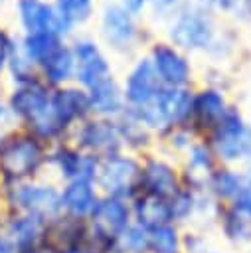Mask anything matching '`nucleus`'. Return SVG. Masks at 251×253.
Listing matches in <instances>:
<instances>
[{"label": "nucleus", "instance_id": "nucleus-43", "mask_svg": "<svg viewBox=\"0 0 251 253\" xmlns=\"http://www.w3.org/2000/svg\"><path fill=\"white\" fill-rule=\"evenodd\" d=\"M243 170H245V174H247V176H249V180H251V162H249V164H247Z\"/></svg>", "mask_w": 251, "mask_h": 253}, {"label": "nucleus", "instance_id": "nucleus-25", "mask_svg": "<svg viewBox=\"0 0 251 253\" xmlns=\"http://www.w3.org/2000/svg\"><path fill=\"white\" fill-rule=\"evenodd\" d=\"M117 121V126H119V132H121V140H123V146L126 152H144L152 140V132L138 121V117L134 115V111H130L128 107L115 119Z\"/></svg>", "mask_w": 251, "mask_h": 253}, {"label": "nucleus", "instance_id": "nucleus-15", "mask_svg": "<svg viewBox=\"0 0 251 253\" xmlns=\"http://www.w3.org/2000/svg\"><path fill=\"white\" fill-rule=\"evenodd\" d=\"M49 95L51 93L45 89V85L38 83L36 79L28 83H20V87L10 95V101H8L12 117L18 119L26 126L28 123L38 119L47 109Z\"/></svg>", "mask_w": 251, "mask_h": 253}, {"label": "nucleus", "instance_id": "nucleus-23", "mask_svg": "<svg viewBox=\"0 0 251 253\" xmlns=\"http://www.w3.org/2000/svg\"><path fill=\"white\" fill-rule=\"evenodd\" d=\"M130 210H132V221L140 223L148 231L158 225H164V223H174L172 211H170V202L166 198H158V196L140 192L130 202Z\"/></svg>", "mask_w": 251, "mask_h": 253}, {"label": "nucleus", "instance_id": "nucleus-30", "mask_svg": "<svg viewBox=\"0 0 251 253\" xmlns=\"http://www.w3.org/2000/svg\"><path fill=\"white\" fill-rule=\"evenodd\" d=\"M57 47H59V38L53 34H47V32H36L24 40V51L30 61L34 59V61L42 63Z\"/></svg>", "mask_w": 251, "mask_h": 253}, {"label": "nucleus", "instance_id": "nucleus-35", "mask_svg": "<svg viewBox=\"0 0 251 253\" xmlns=\"http://www.w3.org/2000/svg\"><path fill=\"white\" fill-rule=\"evenodd\" d=\"M204 4H209V6H215V8H221V10H243L241 8V0H200Z\"/></svg>", "mask_w": 251, "mask_h": 253}, {"label": "nucleus", "instance_id": "nucleus-1", "mask_svg": "<svg viewBox=\"0 0 251 253\" xmlns=\"http://www.w3.org/2000/svg\"><path fill=\"white\" fill-rule=\"evenodd\" d=\"M49 146L30 130L0 132V184H20L42 178Z\"/></svg>", "mask_w": 251, "mask_h": 253}, {"label": "nucleus", "instance_id": "nucleus-39", "mask_svg": "<svg viewBox=\"0 0 251 253\" xmlns=\"http://www.w3.org/2000/svg\"><path fill=\"white\" fill-rule=\"evenodd\" d=\"M154 4V8L158 10H170L174 4H178V0H150Z\"/></svg>", "mask_w": 251, "mask_h": 253}, {"label": "nucleus", "instance_id": "nucleus-36", "mask_svg": "<svg viewBox=\"0 0 251 253\" xmlns=\"http://www.w3.org/2000/svg\"><path fill=\"white\" fill-rule=\"evenodd\" d=\"M144 4H146V0H123V8H125L126 12H130V14L140 12Z\"/></svg>", "mask_w": 251, "mask_h": 253}, {"label": "nucleus", "instance_id": "nucleus-11", "mask_svg": "<svg viewBox=\"0 0 251 253\" xmlns=\"http://www.w3.org/2000/svg\"><path fill=\"white\" fill-rule=\"evenodd\" d=\"M87 223L91 227L103 231L105 235H111V237L117 239L132 223L130 202L101 194V198H99L91 217L87 219Z\"/></svg>", "mask_w": 251, "mask_h": 253}, {"label": "nucleus", "instance_id": "nucleus-7", "mask_svg": "<svg viewBox=\"0 0 251 253\" xmlns=\"http://www.w3.org/2000/svg\"><path fill=\"white\" fill-rule=\"evenodd\" d=\"M140 192L170 200L182 188V170L164 156H140Z\"/></svg>", "mask_w": 251, "mask_h": 253}, {"label": "nucleus", "instance_id": "nucleus-6", "mask_svg": "<svg viewBox=\"0 0 251 253\" xmlns=\"http://www.w3.org/2000/svg\"><path fill=\"white\" fill-rule=\"evenodd\" d=\"M47 170H51L59 184L69 180L95 182L99 170V158L79 150L71 140L51 144L47 150Z\"/></svg>", "mask_w": 251, "mask_h": 253}, {"label": "nucleus", "instance_id": "nucleus-28", "mask_svg": "<svg viewBox=\"0 0 251 253\" xmlns=\"http://www.w3.org/2000/svg\"><path fill=\"white\" fill-rule=\"evenodd\" d=\"M184 229L176 223H164L150 229V253H182Z\"/></svg>", "mask_w": 251, "mask_h": 253}, {"label": "nucleus", "instance_id": "nucleus-2", "mask_svg": "<svg viewBox=\"0 0 251 253\" xmlns=\"http://www.w3.org/2000/svg\"><path fill=\"white\" fill-rule=\"evenodd\" d=\"M204 138L211 144L219 164L247 166L251 162V125L237 109L229 107L221 121Z\"/></svg>", "mask_w": 251, "mask_h": 253}, {"label": "nucleus", "instance_id": "nucleus-9", "mask_svg": "<svg viewBox=\"0 0 251 253\" xmlns=\"http://www.w3.org/2000/svg\"><path fill=\"white\" fill-rule=\"evenodd\" d=\"M0 231L4 233L12 249L36 247L43 245L45 221L24 211L4 210L0 215Z\"/></svg>", "mask_w": 251, "mask_h": 253}, {"label": "nucleus", "instance_id": "nucleus-27", "mask_svg": "<svg viewBox=\"0 0 251 253\" xmlns=\"http://www.w3.org/2000/svg\"><path fill=\"white\" fill-rule=\"evenodd\" d=\"M42 67H43V73H45L47 83H51V85L63 83V81L69 79V75L73 73V67H75L73 51H69L63 45H59L55 51H51L42 61Z\"/></svg>", "mask_w": 251, "mask_h": 253}, {"label": "nucleus", "instance_id": "nucleus-33", "mask_svg": "<svg viewBox=\"0 0 251 253\" xmlns=\"http://www.w3.org/2000/svg\"><path fill=\"white\" fill-rule=\"evenodd\" d=\"M91 2L93 0H57V8L61 14L67 16V20L73 22H83L89 12H91Z\"/></svg>", "mask_w": 251, "mask_h": 253}, {"label": "nucleus", "instance_id": "nucleus-12", "mask_svg": "<svg viewBox=\"0 0 251 253\" xmlns=\"http://www.w3.org/2000/svg\"><path fill=\"white\" fill-rule=\"evenodd\" d=\"M164 85L160 83L150 59H140L130 75L126 77V83H125V89H123V95H125V103L128 109H140L148 103H152L160 89Z\"/></svg>", "mask_w": 251, "mask_h": 253}, {"label": "nucleus", "instance_id": "nucleus-37", "mask_svg": "<svg viewBox=\"0 0 251 253\" xmlns=\"http://www.w3.org/2000/svg\"><path fill=\"white\" fill-rule=\"evenodd\" d=\"M8 49H10V43H8V38L4 32H0V67L4 65L6 57H8Z\"/></svg>", "mask_w": 251, "mask_h": 253}, {"label": "nucleus", "instance_id": "nucleus-14", "mask_svg": "<svg viewBox=\"0 0 251 253\" xmlns=\"http://www.w3.org/2000/svg\"><path fill=\"white\" fill-rule=\"evenodd\" d=\"M87 231V221L69 217L65 213L55 215L53 219L45 221L43 231V247L49 253H59L67 249H79L81 241Z\"/></svg>", "mask_w": 251, "mask_h": 253}, {"label": "nucleus", "instance_id": "nucleus-13", "mask_svg": "<svg viewBox=\"0 0 251 253\" xmlns=\"http://www.w3.org/2000/svg\"><path fill=\"white\" fill-rule=\"evenodd\" d=\"M101 198L95 182L89 180H69L59 184V204L61 213L87 221Z\"/></svg>", "mask_w": 251, "mask_h": 253}, {"label": "nucleus", "instance_id": "nucleus-3", "mask_svg": "<svg viewBox=\"0 0 251 253\" xmlns=\"http://www.w3.org/2000/svg\"><path fill=\"white\" fill-rule=\"evenodd\" d=\"M2 188H4V210L24 211L43 221H49L61 213L59 184L51 180L36 178Z\"/></svg>", "mask_w": 251, "mask_h": 253}, {"label": "nucleus", "instance_id": "nucleus-24", "mask_svg": "<svg viewBox=\"0 0 251 253\" xmlns=\"http://www.w3.org/2000/svg\"><path fill=\"white\" fill-rule=\"evenodd\" d=\"M103 36L113 47L126 49L134 40L132 14L117 4L107 6L103 12Z\"/></svg>", "mask_w": 251, "mask_h": 253}, {"label": "nucleus", "instance_id": "nucleus-31", "mask_svg": "<svg viewBox=\"0 0 251 253\" xmlns=\"http://www.w3.org/2000/svg\"><path fill=\"white\" fill-rule=\"evenodd\" d=\"M182 253H223V251L211 243L208 231L198 227H186L182 233Z\"/></svg>", "mask_w": 251, "mask_h": 253}, {"label": "nucleus", "instance_id": "nucleus-8", "mask_svg": "<svg viewBox=\"0 0 251 253\" xmlns=\"http://www.w3.org/2000/svg\"><path fill=\"white\" fill-rule=\"evenodd\" d=\"M170 38L178 47L202 49L209 45L213 38V24L209 16H206L202 10L188 8L174 20L170 28Z\"/></svg>", "mask_w": 251, "mask_h": 253}, {"label": "nucleus", "instance_id": "nucleus-10", "mask_svg": "<svg viewBox=\"0 0 251 253\" xmlns=\"http://www.w3.org/2000/svg\"><path fill=\"white\" fill-rule=\"evenodd\" d=\"M20 18L30 34L47 32L59 38L71 28V22L57 6H49L42 0H20Z\"/></svg>", "mask_w": 251, "mask_h": 253}, {"label": "nucleus", "instance_id": "nucleus-18", "mask_svg": "<svg viewBox=\"0 0 251 253\" xmlns=\"http://www.w3.org/2000/svg\"><path fill=\"white\" fill-rule=\"evenodd\" d=\"M154 105L158 107L168 128L190 126L192 105H194V93L190 89H186V87H162L158 97L154 99Z\"/></svg>", "mask_w": 251, "mask_h": 253}, {"label": "nucleus", "instance_id": "nucleus-22", "mask_svg": "<svg viewBox=\"0 0 251 253\" xmlns=\"http://www.w3.org/2000/svg\"><path fill=\"white\" fill-rule=\"evenodd\" d=\"M87 95L91 103V113L95 117L117 119L126 109L125 95L113 77H107L97 85H93L91 89H87Z\"/></svg>", "mask_w": 251, "mask_h": 253}, {"label": "nucleus", "instance_id": "nucleus-4", "mask_svg": "<svg viewBox=\"0 0 251 253\" xmlns=\"http://www.w3.org/2000/svg\"><path fill=\"white\" fill-rule=\"evenodd\" d=\"M140 156L123 150L99 160L95 184L103 196L132 202L140 194Z\"/></svg>", "mask_w": 251, "mask_h": 253}, {"label": "nucleus", "instance_id": "nucleus-42", "mask_svg": "<svg viewBox=\"0 0 251 253\" xmlns=\"http://www.w3.org/2000/svg\"><path fill=\"white\" fill-rule=\"evenodd\" d=\"M2 211H4V188L0 184V215H2Z\"/></svg>", "mask_w": 251, "mask_h": 253}, {"label": "nucleus", "instance_id": "nucleus-20", "mask_svg": "<svg viewBox=\"0 0 251 253\" xmlns=\"http://www.w3.org/2000/svg\"><path fill=\"white\" fill-rule=\"evenodd\" d=\"M221 241L233 249H251V221L229 204H221L213 221Z\"/></svg>", "mask_w": 251, "mask_h": 253}, {"label": "nucleus", "instance_id": "nucleus-38", "mask_svg": "<svg viewBox=\"0 0 251 253\" xmlns=\"http://www.w3.org/2000/svg\"><path fill=\"white\" fill-rule=\"evenodd\" d=\"M12 253H49L43 245H36V247H22V249H12Z\"/></svg>", "mask_w": 251, "mask_h": 253}, {"label": "nucleus", "instance_id": "nucleus-41", "mask_svg": "<svg viewBox=\"0 0 251 253\" xmlns=\"http://www.w3.org/2000/svg\"><path fill=\"white\" fill-rule=\"evenodd\" d=\"M0 253H12V247H10V243L2 231H0Z\"/></svg>", "mask_w": 251, "mask_h": 253}, {"label": "nucleus", "instance_id": "nucleus-26", "mask_svg": "<svg viewBox=\"0 0 251 253\" xmlns=\"http://www.w3.org/2000/svg\"><path fill=\"white\" fill-rule=\"evenodd\" d=\"M168 202H170L172 221L176 225H180L182 229L192 227L194 225V219H196V208H198V190L186 188L182 184V188Z\"/></svg>", "mask_w": 251, "mask_h": 253}, {"label": "nucleus", "instance_id": "nucleus-16", "mask_svg": "<svg viewBox=\"0 0 251 253\" xmlns=\"http://www.w3.org/2000/svg\"><path fill=\"white\" fill-rule=\"evenodd\" d=\"M229 105L225 97L217 89H204L198 95H194V105H192V121L190 128L198 136H206L227 113Z\"/></svg>", "mask_w": 251, "mask_h": 253}, {"label": "nucleus", "instance_id": "nucleus-19", "mask_svg": "<svg viewBox=\"0 0 251 253\" xmlns=\"http://www.w3.org/2000/svg\"><path fill=\"white\" fill-rule=\"evenodd\" d=\"M73 59L77 63V81L83 85L85 91L97 85L99 81L111 77L109 63L93 42H77L73 47Z\"/></svg>", "mask_w": 251, "mask_h": 253}, {"label": "nucleus", "instance_id": "nucleus-17", "mask_svg": "<svg viewBox=\"0 0 251 253\" xmlns=\"http://www.w3.org/2000/svg\"><path fill=\"white\" fill-rule=\"evenodd\" d=\"M150 63L164 87H186L190 79V65L182 53L166 43L152 47Z\"/></svg>", "mask_w": 251, "mask_h": 253}, {"label": "nucleus", "instance_id": "nucleus-40", "mask_svg": "<svg viewBox=\"0 0 251 253\" xmlns=\"http://www.w3.org/2000/svg\"><path fill=\"white\" fill-rule=\"evenodd\" d=\"M10 119H12L10 107H8V105H2V103H0V126H2V125H6V123H8Z\"/></svg>", "mask_w": 251, "mask_h": 253}, {"label": "nucleus", "instance_id": "nucleus-44", "mask_svg": "<svg viewBox=\"0 0 251 253\" xmlns=\"http://www.w3.org/2000/svg\"><path fill=\"white\" fill-rule=\"evenodd\" d=\"M59 253H83L81 249H67V251H59Z\"/></svg>", "mask_w": 251, "mask_h": 253}, {"label": "nucleus", "instance_id": "nucleus-21", "mask_svg": "<svg viewBox=\"0 0 251 253\" xmlns=\"http://www.w3.org/2000/svg\"><path fill=\"white\" fill-rule=\"evenodd\" d=\"M249 184H251V180H249V176L245 174L243 168L219 164V166L211 172V176L208 178L206 190H208L219 204H231Z\"/></svg>", "mask_w": 251, "mask_h": 253}, {"label": "nucleus", "instance_id": "nucleus-32", "mask_svg": "<svg viewBox=\"0 0 251 253\" xmlns=\"http://www.w3.org/2000/svg\"><path fill=\"white\" fill-rule=\"evenodd\" d=\"M115 241H117L115 237L105 235L103 231H99L87 223V231H85V237H83L79 249L83 253H117Z\"/></svg>", "mask_w": 251, "mask_h": 253}, {"label": "nucleus", "instance_id": "nucleus-29", "mask_svg": "<svg viewBox=\"0 0 251 253\" xmlns=\"http://www.w3.org/2000/svg\"><path fill=\"white\" fill-rule=\"evenodd\" d=\"M117 253H150V231L132 221L115 241Z\"/></svg>", "mask_w": 251, "mask_h": 253}, {"label": "nucleus", "instance_id": "nucleus-34", "mask_svg": "<svg viewBox=\"0 0 251 253\" xmlns=\"http://www.w3.org/2000/svg\"><path fill=\"white\" fill-rule=\"evenodd\" d=\"M229 206H231L233 210H237L243 217H247V219L251 221V184H249Z\"/></svg>", "mask_w": 251, "mask_h": 253}, {"label": "nucleus", "instance_id": "nucleus-5", "mask_svg": "<svg viewBox=\"0 0 251 253\" xmlns=\"http://www.w3.org/2000/svg\"><path fill=\"white\" fill-rule=\"evenodd\" d=\"M69 140L79 150H83L87 154H93L99 160L125 150L117 121L115 119L95 117V115H91L89 119L79 123L71 130Z\"/></svg>", "mask_w": 251, "mask_h": 253}]
</instances>
